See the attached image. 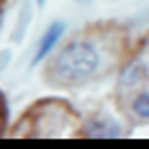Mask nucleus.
Segmentation results:
<instances>
[{"instance_id": "nucleus-1", "label": "nucleus", "mask_w": 149, "mask_h": 149, "mask_svg": "<svg viewBox=\"0 0 149 149\" xmlns=\"http://www.w3.org/2000/svg\"><path fill=\"white\" fill-rule=\"evenodd\" d=\"M100 67V52L92 42H85V40H74L70 42L62 52L57 55L52 70L60 80L65 82H80L87 80L97 72Z\"/></svg>"}, {"instance_id": "nucleus-2", "label": "nucleus", "mask_w": 149, "mask_h": 149, "mask_svg": "<svg viewBox=\"0 0 149 149\" xmlns=\"http://www.w3.org/2000/svg\"><path fill=\"white\" fill-rule=\"evenodd\" d=\"M62 32H65V22H52V25L45 30V35L40 37V45H37V50H35V57H32V65H37V62H42L45 57H47L50 52H52V47L57 45V40L62 37Z\"/></svg>"}, {"instance_id": "nucleus-3", "label": "nucleus", "mask_w": 149, "mask_h": 149, "mask_svg": "<svg viewBox=\"0 0 149 149\" xmlns=\"http://www.w3.org/2000/svg\"><path fill=\"white\" fill-rule=\"evenodd\" d=\"M90 137H117L119 134V127H114V124H104V122H92L90 127L85 129Z\"/></svg>"}, {"instance_id": "nucleus-4", "label": "nucleus", "mask_w": 149, "mask_h": 149, "mask_svg": "<svg viewBox=\"0 0 149 149\" xmlns=\"http://www.w3.org/2000/svg\"><path fill=\"white\" fill-rule=\"evenodd\" d=\"M132 109H134V114H137V117H144V119H149V92L139 95L137 100L132 102Z\"/></svg>"}, {"instance_id": "nucleus-5", "label": "nucleus", "mask_w": 149, "mask_h": 149, "mask_svg": "<svg viewBox=\"0 0 149 149\" xmlns=\"http://www.w3.org/2000/svg\"><path fill=\"white\" fill-rule=\"evenodd\" d=\"M30 25V5H25L22 8V15H20V27L15 25V32H13V40L15 42H20L22 40V35H25V27Z\"/></svg>"}, {"instance_id": "nucleus-6", "label": "nucleus", "mask_w": 149, "mask_h": 149, "mask_svg": "<svg viewBox=\"0 0 149 149\" xmlns=\"http://www.w3.org/2000/svg\"><path fill=\"white\" fill-rule=\"evenodd\" d=\"M35 3H37V8H42V5H45V0H35Z\"/></svg>"}]
</instances>
